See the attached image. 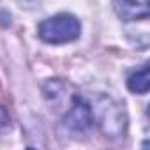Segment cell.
<instances>
[{"label":"cell","instance_id":"cell-1","mask_svg":"<svg viewBox=\"0 0 150 150\" xmlns=\"http://www.w3.org/2000/svg\"><path fill=\"white\" fill-rule=\"evenodd\" d=\"M81 25L72 14L62 13L39 25V37L50 44H64L80 37Z\"/></svg>","mask_w":150,"mask_h":150},{"label":"cell","instance_id":"cell-2","mask_svg":"<svg viewBox=\"0 0 150 150\" xmlns=\"http://www.w3.org/2000/svg\"><path fill=\"white\" fill-rule=\"evenodd\" d=\"M115 13L124 21L145 20L150 14L148 0H115Z\"/></svg>","mask_w":150,"mask_h":150},{"label":"cell","instance_id":"cell-3","mask_svg":"<svg viewBox=\"0 0 150 150\" xmlns=\"http://www.w3.org/2000/svg\"><path fill=\"white\" fill-rule=\"evenodd\" d=\"M148 85H150V72H148V65H143L139 71L132 72L129 80H127V88L134 94H146L148 92Z\"/></svg>","mask_w":150,"mask_h":150},{"label":"cell","instance_id":"cell-4","mask_svg":"<svg viewBox=\"0 0 150 150\" xmlns=\"http://www.w3.org/2000/svg\"><path fill=\"white\" fill-rule=\"evenodd\" d=\"M11 125V118L7 115V111L4 108H0V131H6Z\"/></svg>","mask_w":150,"mask_h":150}]
</instances>
